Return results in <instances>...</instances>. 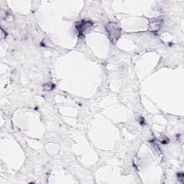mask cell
Wrapping results in <instances>:
<instances>
[{"label": "cell", "instance_id": "3957f363", "mask_svg": "<svg viewBox=\"0 0 184 184\" xmlns=\"http://www.w3.org/2000/svg\"><path fill=\"white\" fill-rule=\"evenodd\" d=\"M91 25L92 24L91 22H86L85 23H82V22H81L79 25V26H78V30L80 31V33L82 34L83 33H84V32L86 30V29H89Z\"/></svg>", "mask_w": 184, "mask_h": 184}, {"label": "cell", "instance_id": "7a4b0ae2", "mask_svg": "<svg viewBox=\"0 0 184 184\" xmlns=\"http://www.w3.org/2000/svg\"><path fill=\"white\" fill-rule=\"evenodd\" d=\"M161 25V21L158 19H154L153 22L150 23V30L152 31H158L159 30Z\"/></svg>", "mask_w": 184, "mask_h": 184}, {"label": "cell", "instance_id": "6da1fadb", "mask_svg": "<svg viewBox=\"0 0 184 184\" xmlns=\"http://www.w3.org/2000/svg\"><path fill=\"white\" fill-rule=\"evenodd\" d=\"M106 28L111 41L115 43L121 35V28L115 23H109Z\"/></svg>", "mask_w": 184, "mask_h": 184}]
</instances>
